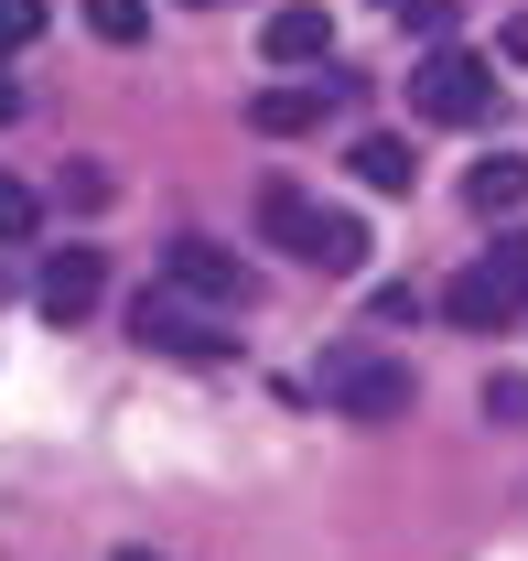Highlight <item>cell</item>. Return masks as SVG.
I'll use <instances>...</instances> for the list:
<instances>
[{
  "instance_id": "1",
  "label": "cell",
  "mask_w": 528,
  "mask_h": 561,
  "mask_svg": "<svg viewBox=\"0 0 528 561\" xmlns=\"http://www.w3.org/2000/svg\"><path fill=\"white\" fill-rule=\"evenodd\" d=\"M260 238H280L302 271H367V249H378V238H367V227H356L345 206L302 195L291 173H269V184H260Z\"/></svg>"
},
{
  "instance_id": "2",
  "label": "cell",
  "mask_w": 528,
  "mask_h": 561,
  "mask_svg": "<svg viewBox=\"0 0 528 561\" xmlns=\"http://www.w3.org/2000/svg\"><path fill=\"white\" fill-rule=\"evenodd\" d=\"M518 313H528V238H496L485 260H463L443 280V324H463V335H507Z\"/></svg>"
},
{
  "instance_id": "3",
  "label": "cell",
  "mask_w": 528,
  "mask_h": 561,
  "mask_svg": "<svg viewBox=\"0 0 528 561\" xmlns=\"http://www.w3.org/2000/svg\"><path fill=\"white\" fill-rule=\"evenodd\" d=\"M410 119H432V130H485V119H496V66L463 55V44H432V55L410 66Z\"/></svg>"
},
{
  "instance_id": "4",
  "label": "cell",
  "mask_w": 528,
  "mask_h": 561,
  "mask_svg": "<svg viewBox=\"0 0 528 561\" xmlns=\"http://www.w3.org/2000/svg\"><path fill=\"white\" fill-rule=\"evenodd\" d=\"M130 335H140L151 356H205V367H216V356H238L227 313H216V302H195V291H173V280H151V291L130 302Z\"/></svg>"
},
{
  "instance_id": "5",
  "label": "cell",
  "mask_w": 528,
  "mask_h": 561,
  "mask_svg": "<svg viewBox=\"0 0 528 561\" xmlns=\"http://www.w3.org/2000/svg\"><path fill=\"white\" fill-rule=\"evenodd\" d=\"M313 389H324V411H345V421H399L410 400H421L410 367L378 356V346H334L324 367H313Z\"/></svg>"
},
{
  "instance_id": "6",
  "label": "cell",
  "mask_w": 528,
  "mask_h": 561,
  "mask_svg": "<svg viewBox=\"0 0 528 561\" xmlns=\"http://www.w3.org/2000/svg\"><path fill=\"white\" fill-rule=\"evenodd\" d=\"M97 302H108V260H97L87 238H66V249L33 271V313H44V324H87Z\"/></svg>"
},
{
  "instance_id": "7",
  "label": "cell",
  "mask_w": 528,
  "mask_h": 561,
  "mask_svg": "<svg viewBox=\"0 0 528 561\" xmlns=\"http://www.w3.org/2000/svg\"><path fill=\"white\" fill-rule=\"evenodd\" d=\"M162 280H173V291H195V302H216V313H238V302H249V260H238L227 238H173V249H162Z\"/></svg>"
},
{
  "instance_id": "8",
  "label": "cell",
  "mask_w": 528,
  "mask_h": 561,
  "mask_svg": "<svg viewBox=\"0 0 528 561\" xmlns=\"http://www.w3.org/2000/svg\"><path fill=\"white\" fill-rule=\"evenodd\" d=\"M324 55H334V22L313 0H280L269 33H260V66H324Z\"/></svg>"
},
{
  "instance_id": "9",
  "label": "cell",
  "mask_w": 528,
  "mask_h": 561,
  "mask_svg": "<svg viewBox=\"0 0 528 561\" xmlns=\"http://www.w3.org/2000/svg\"><path fill=\"white\" fill-rule=\"evenodd\" d=\"M324 119H334L324 87H260V98H249V130L260 140H302V130H324Z\"/></svg>"
},
{
  "instance_id": "10",
  "label": "cell",
  "mask_w": 528,
  "mask_h": 561,
  "mask_svg": "<svg viewBox=\"0 0 528 561\" xmlns=\"http://www.w3.org/2000/svg\"><path fill=\"white\" fill-rule=\"evenodd\" d=\"M463 206L474 216H528V151H485L463 173Z\"/></svg>"
},
{
  "instance_id": "11",
  "label": "cell",
  "mask_w": 528,
  "mask_h": 561,
  "mask_svg": "<svg viewBox=\"0 0 528 561\" xmlns=\"http://www.w3.org/2000/svg\"><path fill=\"white\" fill-rule=\"evenodd\" d=\"M356 184H378V195H410V184H421L410 140H399V130H356Z\"/></svg>"
},
{
  "instance_id": "12",
  "label": "cell",
  "mask_w": 528,
  "mask_h": 561,
  "mask_svg": "<svg viewBox=\"0 0 528 561\" xmlns=\"http://www.w3.org/2000/svg\"><path fill=\"white\" fill-rule=\"evenodd\" d=\"M87 33L97 44H140L151 33V0H87Z\"/></svg>"
},
{
  "instance_id": "13",
  "label": "cell",
  "mask_w": 528,
  "mask_h": 561,
  "mask_svg": "<svg viewBox=\"0 0 528 561\" xmlns=\"http://www.w3.org/2000/svg\"><path fill=\"white\" fill-rule=\"evenodd\" d=\"M33 227H44V206H33V184H11V173H0V238H33Z\"/></svg>"
},
{
  "instance_id": "14",
  "label": "cell",
  "mask_w": 528,
  "mask_h": 561,
  "mask_svg": "<svg viewBox=\"0 0 528 561\" xmlns=\"http://www.w3.org/2000/svg\"><path fill=\"white\" fill-rule=\"evenodd\" d=\"M33 33H44V0H0V55H22Z\"/></svg>"
},
{
  "instance_id": "15",
  "label": "cell",
  "mask_w": 528,
  "mask_h": 561,
  "mask_svg": "<svg viewBox=\"0 0 528 561\" xmlns=\"http://www.w3.org/2000/svg\"><path fill=\"white\" fill-rule=\"evenodd\" d=\"M399 22H410V33H432V44H443V33H454V0H399Z\"/></svg>"
},
{
  "instance_id": "16",
  "label": "cell",
  "mask_w": 528,
  "mask_h": 561,
  "mask_svg": "<svg viewBox=\"0 0 528 561\" xmlns=\"http://www.w3.org/2000/svg\"><path fill=\"white\" fill-rule=\"evenodd\" d=\"M485 411H496V421H528V378H485Z\"/></svg>"
},
{
  "instance_id": "17",
  "label": "cell",
  "mask_w": 528,
  "mask_h": 561,
  "mask_svg": "<svg viewBox=\"0 0 528 561\" xmlns=\"http://www.w3.org/2000/svg\"><path fill=\"white\" fill-rule=\"evenodd\" d=\"M496 66H518V76H528V11H507V33H496Z\"/></svg>"
},
{
  "instance_id": "18",
  "label": "cell",
  "mask_w": 528,
  "mask_h": 561,
  "mask_svg": "<svg viewBox=\"0 0 528 561\" xmlns=\"http://www.w3.org/2000/svg\"><path fill=\"white\" fill-rule=\"evenodd\" d=\"M11 119H22V76L0 66V130H11Z\"/></svg>"
},
{
  "instance_id": "19",
  "label": "cell",
  "mask_w": 528,
  "mask_h": 561,
  "mask_svg": "<svg viewBox=\"0 0 528 561\" xmlns=\"http://www.w3.org/2000/svg\"><path fill=\"white\" fill-rule=\"evenodd\" d=\"M108 561H162V551H140V540H130V551H108Z\"/></svg>"
},
{
  "instance_id": "20",
  "label": "cell",
  "mask_w": 528,
  "mask_h": 561,
  "mask_svg": "<svg viewBox=\"0 0 528 561\" xmlns=\"http://www.w3.org/2000/svg\"><path fill=\"white\" fill-rule=\"evenodd\" d=\"M184 11H216V0H184Z\"/></svg>"
}]
</instances>
